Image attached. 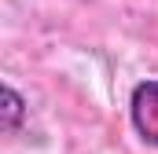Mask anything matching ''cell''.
Returning <instances> with one entry per match:
<instances>
[{
    "label": "cell",
    "instance_id": "1",
    "mask_svg": "<svg viewBox=\"0 0 158 154\" xmlns=\"http://www.w3.org/2000/svg\"><path fill=\"white\" fill-rule=\"evenodd\" d=\"M129 114H132V128L140 132V140L158 147V81H140L132 88Z\"/></svg>",
    "mask_w": 158,
    "mask_h": 154
},
{
    "label": "cell",
    "instance_id": "2",
    "mask_svg": "<svg viewBox=\"0 0 158 154\" xmlns=\"http://www.w3.org/2000/svg\"><path fill=\"white\" fill-rule=\"evenodd\" d=\"M22 121H26V99L11 84H4L0 88V128L4 132H19Z\"/></svg>",
    "mask_w": 158,
    "mask_h": 154
}]
</instances>
